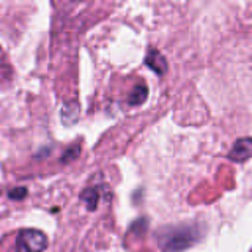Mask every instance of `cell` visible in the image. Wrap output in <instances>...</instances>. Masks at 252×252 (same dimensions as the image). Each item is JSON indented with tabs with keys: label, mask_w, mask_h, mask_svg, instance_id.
I'll return each instance as SVG.
<instances>
[{
	"label": "cell",
	"mask_w": 252,
	"mask_h": 252,
	"mask_svg": "<svg viewBox=\"0 0 252 252\" xmlns=\"http://www.w3.org/2000/svg\"><path fill=\"white\" fill-rule=\"evenodd\" d=\"M49 246V240L43 230L38 228H21L16 235V252H44Z\"/></svg>",
	"instance_id": "cell-2"
},
{
	"label": "cell",
	"mask_w": 252,
	"mask_h": 252,
	"mask_svg": "<svg viewBox=\"0 0 252 252\" xmlns=\"http://www.w3.org/2000/svg\"><path fill=\"white\" fill-rule=\"evenodd\" d=\"M79 199L85 205L87 210L94 211L98 208V203H99V191L96 188H85L84 191L79 194Z\"/></svg>",
	"instance_id": "cell-5"
},
{
	"label": "cell",
	"mask_w": 252,
	"mask_h": 252,
	"mask_svg": "<svg viewBox=\"0 0 252 252\" xmlns=\"http://www.w3.org/2000/svg\"><path fill=\"white\" fill-rule=\"evenodd\" d=\"M77 118H79V102L77 101L66 102L62 109V122L66 126H71L74 122H77Z\"/></svg>",
	"instance_id": "cell-7"
},
{
	"label": "cell",
	"mask_w": 252,
	"mask_h": 252,
	"mask_svg": "<svg viewBox=\"0 0 252 252\" xmlns=\"http://www.w3.org/2000/svg\"><path fill=\"white\" fill-rule=\"evenodd\" d=\"M145 65L152 69L153 73H156L158 76H164L169 69L167 60H165V57L158 49L148 51L147 57H145Z\"/></svg>",
	"instance_id": "cell-4"
},
{
	"label": "cell",
	"mask_w": 252,
	"mask_h": 252,
	"mask_svg": "<svg viewBox=\"0 0 252 252\" xmlns=\"http://www.w3.org/2000/svg\"><path fill=\"white\" fill-rule=\"evenodd\" d=\"M147 98H148V87L145 84H136L134 89L131 90L126 102H128L129 106H140L147 101Z\"/></svg>",
	"instance_id": "cell-6"
},
{
	"label": "cell",
	"mask_w": 252,
	"mask_h": 252,
	"mask_svg": "<svg viewBox=\"0 0 252 252\" xmlns=\"http://www.w3.org/2000/svg\"><path fill=\"white\" fill-rule=\"evenodd\" d=\"M29 191H27V188H24V186H16L13 189H10L8 191V199L10 200H16V202H19V200H24L27 197Z\"/></svg>",
	"instance_id": "cell-9"
},
{
	"label": "cell",
	"mask_w": 252,
	"mask_h": 252,
	"mask_svg": "<svg viewBox=\"0 0 252 252\" xmlns=\"http://www.w3.org/2000/svg\"><path fill=\"white\" fill-rule=\"evenodd\" d=\"M200 233L195 225H172L158 232V244L164 252H181L194 246Z\"/></svg>",
	"instance_id": "cell-1"
},
{
	"label": "cell",
	"mask_w": 252,
	"mask_h": 252,
	"mask_svg": "<svg viewBox=\"0 0 252 252\" xmlns=\"http://www.w3.org/2000/svg\"><path fill=\"white\" fill-rule=\"evenodd\" d=\"M227 158L233 162H244L252 158V137H241L235 140Z\"/></svg>",
	"instance_id": "cell-3"
},
{
	"label": "cell",
	"mask_w": 252,
	"mask_h": 252,
	"mask_svg": "<svg viewBox=\"0 0 252 252\" xmlns=\"http://www.w3.org/2000/svg\"><path fill=\"white\" fill-rule=\"evenodd\" d=\"M81 155V142H74V144H71L66 150H65V153L62 155V158H60V162L62 164H68V162H71V161H74L76 158Z\"/></svg>",
	"instance_id": "cell-8"
}]
</instances>
